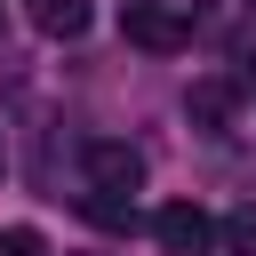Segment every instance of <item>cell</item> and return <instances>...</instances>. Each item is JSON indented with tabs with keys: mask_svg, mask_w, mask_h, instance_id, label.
<instances>
[{
	"mask_svg": "<svg viewBox=\"0 0 256 256\" xmlns=\"http://www.w3.org/2000/svg\"><path fill=\"white\" fill-rule=\"evenodd\" d=\"M80 168H88V192H112V200L144 192V152H136V144L88 136V144H80Z\"/></svg>",
	"mask_w": 256,
	"mask_h": 256,
	"instance_id": "obj_1",
	"label": "cell"
},
{
	"mask_svg": "<svg viewBox=\"0 0 256 256\" xmlns=\"http://www.w3.org/2000/svg\"><path fill=\"white\" fill-rule=\"evenodd\" d=\"M152 240H160L168 256H208V248H216V216L192 208V200H168V208L152 216Z\"/></svg>",
	"mask_w": 256,
	"mask_h": 256,
	"instance_id": "obj_2",
	"label": "cell"
},
{
	"mask_svg": "<svg viewBox=\"0 0 256 256\" xmlns=\"http://www.w3.org/2000/svg\"><path fill=\"white\" fill-rule=\"evenodd\" d=\"M120 32H128L136 48H152V56H176V48L192 40V24H184L176 8H160V0H128V16H120Z\"/></svg>",
	"mask_w": 256,
	"mask_h": 256,
	"instance_id": "obj_3",
	"label": "cell"
},
{
	"mask_svg": "<svg viewBox=\"0 0 256 256\" xmlns=\"http://www.w3.org/2000/svg\"><path fill=\"white\" fill-rule=\"evenodd\" d=\"M232 104H240V96H232V80H192L184 120H192L200 136H224V128H232Z\"/></svg>",
	"mask_w": 256,
	"mask_h": 256,
	"instance_id": "obj_4",
	"label": "cell"
},
{
	"mask_svg": "<svg viewBox=\"0 0 256 256\" xmlns=\"http://www.w3.org/2000/svg\"><path fill=\"white\" fill-rule=\"evenodd\" d=\"M32 24H40V40H80L96 24V8L88 0H32Z\"/></svg>",
	"mask_w": 256,
	"mask_h": 256,
	"instance_id": "obj_5",
	"label": "cell"
},
{
	"mask_svg": "<svg viewBox=\"0 0 256 256\" xmlns=\"http://www.w3.org/2000/svg\"><path fill=\"white\" fill-rule=\"evenodd\" d=\"M216 240H224V256H256V200L232 208V216L216 224Z\"/></svg>",
	"mask_w": 256,
	"mask_h": 256,
	"instance_id": "obj_6",
	"label": "cell"
},
{
	"mask_svg": "<svg viewBox=\"0 0 256 256\" xmlns=\"http://www.w3.org/2000/svg\"><path fill=\"white\" fill-rule=\"evenodd\" d=\"M0 256H48V240H40L32 224H8V232H0Z\"/></svg>",
	"mask_w": 256,
	"mask_h": 256,
	"instance_id": "obj_7",
	"label": "cell"
}]
</instances>
